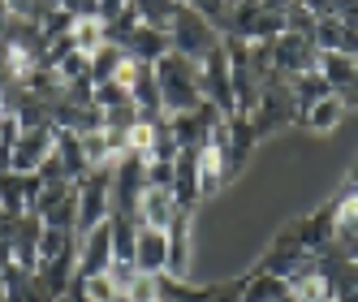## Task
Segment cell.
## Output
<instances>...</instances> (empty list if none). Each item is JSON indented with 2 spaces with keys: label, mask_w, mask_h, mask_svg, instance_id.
<instances>
[{
  "label": "cell",
  "mask_w": 358,
  "mask_h": 302,
  "mask_svg": "<svg viewBox=\"0 0 358 302\" xmlns=\"http://www.w3.org/2000/svg\"><path fill=\"white\" fill-rule=\"evenodd\" d=\"M173 52L177 57H186L190 65H199V61H208L216 48L224 43L220 35H216V27L208 17H203L194 5H177V17H173Z\"/></svg>",
  "instance_id": "2"
},
{
  "label": "cell",
  "mask_w": 358,
  "mask_h": 302,
  "mask_svg": "<svg viewBox=\"0 0 358 302\" xmlns=\"http://www.w3.org/2000/svg\"><path fill=\"white\" fill-rule=\"evenodd\" d=\"M285 294H289V285L268 272H255L250 281H242V302H280Z\"/></svg>",
  "instance_id": "17"
},
{
  "label": "cell",
  "mask_w": 358,
  "mask_h": 302,
  "mask_svg": "<svg viewBox=\"0 0 358 302\" xmlns=\"http://www.w3.org/2000/svg\"><path fill=\"white\" fill-rule=\"evenodd\" d=\"M134 13H138V27H151V31H173L177 5H160V0H143V5H134Z\"/></svg>",
  "instance_id": "18"
},
{
  "label": "cell",
  "mask_w": 358,
  "mask_h": 302,
  "mask_svg": "<svg viewBox=\"0 0 358 302\" xmlns=\"http://www.w3.org/2000/svg\"><path fill=\"white\" fill-rule=\"evenodd\" d=\"M177 212H186V208L173 199V190H143L134 203V224L138 229H169Z\"/></svg>",
  "instance_id": "9"
},
{
  "label": "cell",
  "mask_w": 358,
  "mask_h": 302,
  "mask_svg": "<svg viewBox=\"0 0 358 302\" xmlns=\"http://www.w3.org/2000/svg\"><path fill=\"white\" fill-rule=\"evenodd\" d=\"M164 264H169V233L164 229H138L134 268L143 276H164Z\"/></svg>",
  "instance_id": "11"
},
{
  "label": "cell",
  "mask_w": 358,
  "mask_h": 302,
  "mask_svg": "<svg viewBox=\"0 0 358 302\" xmlns=\"http://www.w3.org/2000/svg\"><path fill=\"white\" fill-rule=\"evenodd\" d=\"M285 285H289V294H294L298 302H328V298H332V276H328V268H324L320 255H306V259L285 276Z\"/></svg>",
  "instance_id": "7"
},
{
  "label": "cell",
  "mask_w": 358,
  "mask_h": 302,
  "mask_svg": "<svg viewBox=\"0 0 358 302\" xmlns=\"http://www.w3.org/2000/svg\"><path fill=\"white\" fill-rule=\"evenodd\" d=\"M350 194H358V164L350 168Z\"/></svg>",
  "instance_id": "22"
},
{
  "label": "cell",
  "mask_w": 358,
  "mask_h": 302,
  "mask_svg": "<svg viewBox=\"0 0 358 302\" xmlns=\"http://www.w3.org/2000/svg\"><path fill=\"white\" fill-rule=\"evenodd\" d=\"M125 52H130L134 61H143V65H160V61L173 52V35H169V31L138 27V31L130 35V43H125Z\"/></svg>",
  "instance_id": "13"
},
{
  "label": "cell",
  "mask_w": 358,
  "mask_h": 302,
  "mask_svg": "<svg viewBox=\"0 0 358 302\" xmlns=\"http://www.w3.org/2000/svg\"><path fill=\"white\" fill-rule=\"evenodd\" d=\"M177 160H147V190H173Z\"/></svg>",
  "instance_id": "21"
},
{
  "label": "cell",
  "mask_w": 358,
  "mask_h": 302,
  "mask_svg": "<svg viewBox=\"0 0 358 302\" xmlns=\"http://www.w3.org/2000/svg\"><path fill=\"white\" fill-rule=\"evenodd\" d=\"M83 298L87 302H125V294L113 285V276H91V281H83Z\"/></svg>",
  "instance_id": "19"
},
{
  "label": "cell",
  "mask_w": 358,
  "mask_h": 302,
  "mask_svg": "<svg viewBox=\"0 0 358 302\" xmlns=\"http://www.w3.org/2000/svg\"><path fill=\"white\" fill-rule=\"evenodd\" d=\"M306 255H311V250H306V242H302V229H298V224H285V229L272 238V246H268V255H264L259 272L280 276V281H285V276H289Z\"/></svg>",
  "instance_id": "6"
},
{
  "label": "cell",
  "mask_w": 358,
  "mask_h": 302,
  "mask_svg": "<svg viewBox=\"0 0 358 302\" xmlns=\"http://www.w3.org/2000/svg\"><path fill=\"white\" fill-rule=\"evenodd\" d=\"M272 61H276V73L280 78H302V73H311V69H320V48L311 43V35H294V31H285L276 43H272Z\"/></svg>",
  "instance_id": "5"
},
{
  "label": "cell",
  "mask_w": 358,
  "mask_h": 302,
  "mask_svg": "<svg viewBox=\"0 0 358 302\" xmlns=\"http://www.w3.org/2000/svg\"><path fill=\"white\" fill-rule=\"evenodd\" d=\"M341 117H345V99L341 95H328V99H320L315 108H306L298 121L306 125V130H315V134H332L341 125Z\"/></svg>",
  "instance_id": "15"
},
{
  "label": "cell",
  "mask_w": 358,
  "mask_h": 302,
  "mask_svg": "<svg viewBox=\"0 0 358 302\" xmlns=\"http://www.w3.org/2000/svg\"><path fill=\"white\" fill-rule=\"evenodd\" d=\"M160 302H177V298H160Z\"/></svg>",
  "instance_id": "24"
},
{
  "label": "cell",
  "mask_w": 358,
  "mask_h": 302,
  "mask_svg": "<svg viewBox=\"0 0 358 302\" xmlns=\"http://www.w3.org/2000/svg\"><path fill=\"white\" fill-rule=\"evenodd\" d=\"M125 302H160V276H134L130 289H125Z\"/></svg>",
  "instance_id": "20"
},
{
  "label": "cell",
  "mask_w": 358,
  "mask_h": 302,
  "mask_svg": "<svg viewBox=\"0 0 358 302\" xmlns=\"http://www.w3.org/2000/svg\"><path fill=\"white\" fill-rule=\"evenodd\" d=\"M57 147V125H31V130H22L13 156H9V168L5 173H17V178H39L43 160L52 156Z\"/></svg>",
  "instance_id": "4"
},
{
  "label": "cell",
  "mask_w": 358,
  "mask_h": 302,
  "mask_svg": "<svg viewBox=\"0 0 358 302\" xmlns=\"http://www.w3.org/2000/svg\"><path fill=\"white\" fill-rule=\"evenodd\" d=\"M169 264L164 276L169 281H190V212H177V220L169 224Z\"/></svg>",
  "instance_id": "10"
},
{
  "label": "cell",
  "mask_w": 358,
  "mask_h": 302,
  "mask_svg": "<svg viewBox=\"0 0 358 302\" xmlns=\"http://www.w3.org/2000/svg\"><path fill=\"white\" fill-rule=\"evenodd\" d=\"M320 73H324V82L337 91V95H345V91L354 87L358 61H354V57H345V52H320Z\"/></svg>",
  "instance_id": "14"
},
{
  "label": "cell",
  "mask_w": 358,
  "mask_h": 302,
  "mask_svg": "<svg viewBox=\"0 0 358 302\" xmlns=\"http://www.w3.org/2000/svg\"><path fill=\"white\" fill-rule=\"evenodd\" d=\"M113 268V229L108 220L95 224L91 233L78 238V281H91V276H104Z\"/></svg>",
  "instance_id": "8"
},
{
  "label": "cell",
  "mask_w": 358,
  "mask_h": 302,
  "mask_svg": "<svg viewBox=\"0 0 358 302\" xmlns=\"http://www.w3.org/2000/svg\"><path fill=\"white\" fill-rule=\"evenodd\" d=\"M0 52H5V31H0Z\"/></svg>",
  "instance_id": "23"
},
{
  "label": "cell",
  "mask_w": 358,
  "mask_h": 302,
  "mask_svg": "<svg viewBox=\"0 0 358 302\" xmlns=\"http://www.w3.org/2000/svg\"><path fill=\"white\" fill-rule=\"evenodd\" d=\"M289 95H294V113L302 117L306 108H315L320 99H328V95H337V91H332V87L324 82V73H320V69H311V73H302V78H294Z\"/></svg>",
  "instance_id": "16"
},
{
  "label": "cell",
  "mask_w": 358,
  "mask_h": 302,
  "mask_svg": "<svg viewBox=\"0 0 358 302\" xmlns=\"http://www.w3.org/2000/svg\"><path fill=\"white\" fill-rule=\"evenodd\" d=\"M194 73H199L203 104H212L220 117H238V104H234V69H229V52H224V43L216 48L208 61H199V65H194Z\"/></svg>",
  "instance_id": "3"
},
{
  "label": "cell",
  "mask_w": 358,
  "mask_h": 302,
  "mask_svg": "<svg viewBox=\"0 0 358 302\" xmlns=\"http://www.w3.org/2000/svg\"><path fill=\"white\" fill-rule=\"evenodd\" d=\"M156 87H160V104L164 117H182V113H199L203 108V91H199V73L186 57L169 52L156 65Z\"/></svg>",
  "instance_id": "1"
},
{
  "label": "cell",
  "mask_w": 358,
  "mask_h": 302,
  "mask_svg": "<svg viewBox=\"0 0 358 302\" xmlns=\"http://www.w3.org/2000/svg\"><path fill=\"white\" fill-rule=\"evenodd\" d=\"M173 199H177V203H182L186 212H194V203L203 199V186H199V151H182V156H177Z\"/></svg>",
  "instance_id": "12"
}]
</instances>
